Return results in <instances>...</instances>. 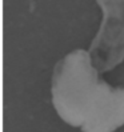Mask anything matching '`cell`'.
I'll list each match as a JSON object with an SVG mask.
<instances>
[{"instance_id": "cell-2", "label": "cell", "mask_w": 124, "mask_h": 132, "mask_svg": "<svg viewBox=\"0 0 124 132\" xmlns=\"http://www.w3.org/2000/svg\"><path fill=\"white\" fill-rule=\"evenodd\" d=\"M102 23L88 50L97 71L107 72L124 61V0H96Z\"/></svg>"}, {"instance_id": "cell-1", "label": "cell", "mask_w": 124, "mask_h": 132, "mask_svg": "<svg viewBox=\"0 0 124 132\" xmlns=\"http://www.w3.org/2000/svg\"><path fill=\"white\" fill-rule=\"evenodd\" d=\"M99 73L86 50L67 53L52 72V105L81 132H115L124 126V87H112Z\"/></svg>"}]
</instances>
